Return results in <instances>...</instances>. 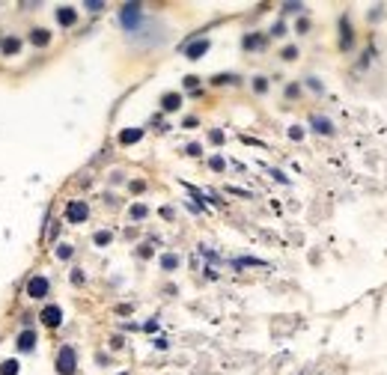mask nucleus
Instances as JSON below:
<instances>
[{
    "mask_svg": "<svg viewBox=\"0 0 387 375\" xmlns=\"http://www.w3.org/2000/svg\"><path fill=\"white\" fill-rule=\"evenodd\" d=\"M197 83H200L197 75H188V77H185V86H188V89H197Z\"/></svg>",
    "mask_w": 387,
    "mask_h": 375,
    "instance_id": "31",
    "label": "nucleus"
},
{
    "mask_svg": "<svg viewBox=\"0 0 387 375\" xmlns=\"http://www.w3.org/2000/svg\"><path fill=\"white\" fill-rule=\"evenodd\" d=\"M51 292V283H48V277H42V274H33L30 280H27V295L30 298H45Z\"/></svg>",
    "mask_w": 387,
    "mask_h": 375,
    "instance_id": "5",
    "label": "nucleus"
},
{
    "mask_svg": "<svg viewBox=\"0 0 387 375\" xmlns=\"http://www.w3.org/2000/svg\"><path fill=\"white\" fill-rule=\"evenodd\" d=\"M146 212H149V209H146V206H143V203H134V206H131V212H128V215H131V218H134V221H143V218H146Z\"/></svg>",
    "mask_w": 387,
    "mask_h": 375,
    "instance_id": "19",
    "label": "nucleus"
},
{
    "mask_svg": "<svg viewBox=\"0 0 387 375\" xmlns=\"http://www.w3.org/2000/svg\"><path fill=\"white\" fill-rule=\"evenodd\" d=\"M271 36H286V24H283V21H277V24L271 27Z\"/></svg>",
    "mask_w": 387,
    "mask_h": 375,
    "instance_id": "27",
    "label": "nucleus"
},
{
    "mask_svg": "<svg viewBox=\"0 0 387 375\" xmlns=\"http://www.w3.org/2000/svg\"><path fill=\"white\" fill-rule=\"evenodd\" d=\"M18 51H21V39H18V36L0 39V54H3V57H12V54H18Z\"/></svg>",
    "mask_w": 387,
    "mask_h": 375,
    "instance_id": "9",
    "label": "nucleus"
},
{
    "mask_svg": "<svg viewBox=\"0 0 387 375\" xmlns=\"http://www.w3.org/2000/svg\"><path fill=\"white\" fill-rule=\"evenodd\" d=\"M92 241H95L98 247H104V244H110V241H113V232H107V229H98V232L92 235Z\"/></svg>",
    "mask_w": 387,
    "mask_h": 375,
    "instance_id": "18",
    "label": "nucleus"
},
{
    "mask_svg": "<svg viewBox=\"0 0 387 375\" xmlns=\"http://www.w3.org/2000/svg\"><path fill=\"white\" fill-rule=\"evenodd\" d=\"M340 30H343V48H349V45H352V30H349V21H346V18L340 21Z\"/></svg>",
    "mask_w": 387,
    "mask_h": 375,
    "instance_id": "20",
    "label": "nucleus"
},
{
    "mask_svg": "<svg viewBox=\"0 0 387 375\" xmlns=\"http://www.w3.org/2000/svg\"><path fill=\"white\" fill-rule=\"evenodd\" d=\"M18 370H21V364H18V361H12V358L0 364V375H18Z\"/></svg>",
    "mask_w": 387,
    "mask_h": 375,
    "instance_id": "17",
    "label": "nucleus"
},
{
    "mask_svg": "<svg viewBox=\"0 0 387 375\" xmlns=\"http://www.w3.org/2000/svg\"><path fill=\"white\" fill-rule=\"evenodd\" d=\"M119 375H128V373H119Z\"/></svg>",
    "mask_w": 387,
    "mask_h": 375,
    "instance_id": "37",
    "label": "nucleus"
},
{
    "mask_svg": "<svg viewBox=\"0 0 387 375\" xmlns=\"http://www.w3.org/2000/svg\"><path fill=\"white\" fill-rule=\"evenodd\" d=\"M209 164H212V170H218V173H221V170L227 167V161H224L221 155H212V161H209Z\"/></svg>",
    "mask_w": 387,
    "mask_h": 375,
    "instance_id": "25",
    "label": "nucleus"
},
{
    "mask_svg": "<svg viewBox=\"0 0 387 375\" xmlns=\"http://www.w3.org/2000/svg\"><path fill=\"white\" fill-rule=\"evenodd\" d=\"M143 137V128H125L122 134H119V143L122 146H131V143H137Z\"/></svg>",
    "mask_w": 387,
    "mask_h": 375,
    "instance_id": "13",
    "label": "nucleus"
},
{
    "mask_svg": "<svg viewBox=\"0 0 387 375\" xmlns=\"http://www.w3.org/2000/svg\"><path fill=\"white\" fill-rule=\"evenodd\" d=\"M247 51H256V48H265V36H259V33H250V36H244V42H241Z\"/></svg>",
    "mask_w": 387,
    "mask_h": 375,
    "instance_id": "14",
    "label": "nucleus"
},
{
    "mask_svg": "<svg viewBox=\"0 0 387 375\" xmlns=\"http://www.w3.org/2000/svg\"><path fill=\"white\" fill-rule=\"evenodd\" d=\"M307 27H310V21H307V18H301V21H298V30H301V33H307Z\"/></svg>",
    "mask_w": 387,
    "mask_h": 375,
    "instance_id": "34",
    "label": "nucleus"
},
{
    "mask_svg": "<svg viewBox=\"0 0 387 375\" xmlns=\"http://www.w3.org/2000/svg\"><path fill=\"white\" fill-rule=\"evenodd\" d=\"M57 373L60 375H75L77 373V352L72 346H63L57 352Z\"/></svg>",
    "mask_w": 387,
    "mask_h": 375,
    "instance_id": "2",
    "label": "nucleus"
},
{
    "mask_svg": "<svg viewBox=\"0 0 387 375\" xmlns=\"http://www.w3.org/2000/svg\"><path fill=\"white\" fill-rule=\"evenodd\" d=\"M75 21H77V9L75 6H60L57 9V24L60 27H72Z\"/></svg>",
    "mask_w": 387,
    "mask_h": 375,
    "instance_id": "8",
    "label": "nucleus"
},
{
    "mask_svg": "<svg viewBox=\"0 0 387 375\" xmlns=\"http://www.w3.org/2000/svg\"><path fill=\"white\" fill-rule=\"evenodd\" d=\"M209 140H212L215 146H221V143H224V131H221V128H215V131H209Z\"/></svg>",
    "mask_w": 387,
    "mask_h": 375,
    "instance_id": "24",
    "label": "nucleus"
},
{
    "mask_svg": "<svg viewBox=\"0 0 387 375\" xmlns=\"http://www.w3.org/2000/svg\"><path fill=\"white\" fill-rule=\"evenodd\" d=\"M191 158H197V155H203V149H200V143H188V149H185Z\"/></svg>",
    "mask_w": 387,
    "mask_h": 375,
    "instance_id": "29",
    "label": "nucleus"
},
{
    "mask_svg": "<svg viewBox=\"0 0 387 375\" xmlns=\"http://www.w3.org/2000/svg\"><path fill=\"white\" fill-rule=\"evenodd\" d=\"M179 104H182V95H179V92H164V98H161V107H164L167 113L179 110Z\"/></svg>",
    "mask_w": 387,
    "mask_h": 375,
    "instance_id": "12",
    "label": "nucleus"
},
{
    "mask_svg": "<svg viewBox=\"0 0 387 375\" xmlns=\"http://www.w3.org/2000/svg\"><path fill=\"white\" fill-rule=\"evenodd\" d=\"M39 319H42L45 328H60V325H63V310H60V304H45L42 313H39Z\"/></svg>",
    "mask_w": 387,
    "mask_h": 375,
    "instance_id": "4",
    "label": "nucleus"
},
{
    "mask_svg": "<svg viewBox=\"0 0 387 375\" xmlns=\"http://www.w3.org/2000/svg\"><path fill=\"white\" fill-rule=\"evenodd\" d=\"M30 42L36 48H45V45H51V33L45 27H36V30H30Z\"/></svg>",
    "mask_w": 387,
    "mask_h": 375,
    "instance_id": "10",
    "label": "nucleus"
},
{
    "mask_svg": "<svg viewBox=\"0 0 387 375\" xmlns=\"http://www.w3.org/2000/svg\"><path fill=\"white\" fill-rule=\"evenodd\" d=\"M289 137H292V140H301V137H304V128H301V125H292V128H289Z\"/></svg>",
    "mask_w": 387,
    "mask_h": 375,
    "instance_id": "28",
    "label": "nucleus"
},
{
    "mask_svg": "<svg viewBox=\"0 0 387 375\" xmlns=\"http://www.w3.org/2000/svg\"><path fill=\"white\" fill-rule=\"evenodd\" d=\"M212 83H218V86H221V83H238V75H215Z\"/></svg>",
    "mask_w": 387,
    "mask_h": 375,
    "instance_id": "21",
    "label": "nucleus"
},
{
    "mask_svg": "<svg viewBox=\"0 0 387 375\" xmlns=\"http://www.w3.org/2000/svg\"><path fill=\"white\" fill-rule=\"evenodd\" d=\"M310 125H313L319 134H334V125H331L328 116H319V113H316V116H310Z\"/></svg>",
    "mask_w": 387,
    "mask_h": 375,
    "instance_id": "11",
    "label": "nucleus"
},
{
    "mask_svg": "<svg viewBox=\"0 0 387 375\" xmlns=\"http://www.w3.org/2000/svg\"><path fill=\"white\" fill-rule=\"evenodd\" d=\"M119 24H122V30H128V33H137L140 24H143V6H140V3H122V9H119Z\"/></svg>",
    "mask_w": 387,
    "mask_h": 375,
    "instance_id": "1",
    "label": "nucleus"
},
{
    "mask_svg": "<svg viewBox=\"0 0 387 375\" xmlns=\"http://www.w3.org/2000/svg\"><path fill=\"white\" fill-rule=\"evenodd\" d=\"M304 3H283V12H301Z\"/></svg>",
    "mask_w": 387,
    "mask_h": 375,
    "instance_id": "30",
    "label": "nucleus"
},
{
    "mask_svg": "<svg viewBox=\"0 0 387 375\" xmlns=\"http://www.w3.org/2000/svg\"><path fill=\"white\" fill-rule=\"evenodd\" d=\"M110 346H113V349H122L125 343H122V337H113V340H110Z\"/></svg>",
    "mask_w": 387,
    "mask_h": 375,
    "instance_id": "36",
    "label": "nucleus"
},
{
    "mask_svg": "<svg viewBox=\"0 0 387 375\" xmlns=\"http://www.w3.org/2000/svg\"><path fill=\"white\" fill-rule=\"evenodd\" d=\"M280 57H283V60H295V57H298V48H295V45H286Z\"/></svg>",
    "mask_w": 387,
    "mask_h": 375,
    "instance_id": "23",
    "label": "nucleus"
},
{
    "mask_svg": "<svg viewBox=\"0 0 387 375\" xmlns=\"http://www.w3.org/2000/svg\"><path fill=\"white\" fill-rule=\"evenodd\" d=\"M54 253H57V259H63V262H66V259H72V256H75V247H72V244H57V247H54Z\"/></svg>",
    "mask_w": 387,
    "mask_h": 375,
    "instance_id": "16",
    "label": "nucleus"
},
{
    "mask_svg": "<svg viewBox=\"0 0 387 375\" xmlns=\"http://www.w3.org/2000/svg\"><path fill=\"white\" fill-rule=\"evenodd\" d=\"M143 188H146V185H143V182H131V191H134V194H140V191H143Z\"/></svg>",
    "mask_w": 387,
    "mask_h": 375,
    "instance_id": "35",
    "label": "nucleus"
},
{
    "mask_svg": "<svg viewBox=\"0 0 387 375\" xmlns=\"http://www.w3.org/2000/svg\"><path fill=\"white\" fill-rule=\"evenodd\" d=\"M72 283H75V286H80V283H83V271H80V268H75V271H72Z\"/></svg>",
    "mask_w": 387,
    "mask_h": 375,
    "instance_id": "32",
    "label": "nucleus"
},
{
    "mask_svg": "<svg viewBox=\"0 0 387 375\" xmlns=\"http://www.w3.org/2000/svg\"><path fill=\"white\" fill-rule=\"evenodd\" d=\"M179 262H182V259H179L176 253H164V256H161V268H164V271H176Z\"/></svg>",
    "mask_w": 387,
    "mask_h": 375,
    "instance_id": "15",
    "label": "nucleus"
},
{
    "mask_svg": "<svg viewBox=\"0 0 387 375\" xmlns=\"http://www.w3.org/2000/svg\"><path fill=\"white\" fill-rule=\"evenodd\" d=\"M36 343H39V337H36V331H33V328H24V331L18 334V340H15L18 352H33V349H36Z\"/></svg>",
    "mask_w": 387,
    "mask_h": 375,
    "instance_id": "7",
    "label": "nucleus"
},
{
    "mask_svg": "<svg viewBox=\"0 0 387 375\" xmlns=\"http://www.w3.org/2000/svg\"><path fill=\"white\" fill-rule=\"evenodd\" d=\"M253 89H256V92H265V89H268V77H256V80H253Z\"/></svg>",
    "mask_w": 387,
    "mask_h": 375,
    "instance_id": "26",
    "label": "nucleus"
},
{
    "mask_svg": "<svg viewBox=\"0 0 387 375\" xmlns=\"http://www.w3.org/2000/svg\"><path fill=\"white\" fill-rule=\"evenodd\" d=\"M235 265H265V262H259V259H238Z\"/></svg>",
    "mask_w": 387,
    "mask_h": 375,
    "instance_id": "33",
    "label": "nucleus"
},
{
    "mask_svg": "<svg viewBox=\"0 0 387 375\" xmlns=\"http://www.w3.org/2000/svg\"><path fill=\"white\" fill-rule=\"evenodd\" d=\"M89 218V206L83 200H69L66 203V221L69 224H83Z\"/></svg>",
    "mask_w": 387,
    "mask_h": 375,
    "instance_id": "3",
    "label": "nucleus"
},
{
    "mask_svg": "<svg viewBox=\"0 0 387 375\" xmlns=\"http://www.w3.org/2000/svg\"><path fill=\"white\" fill-rule=\"evenodd\" d=\"M83 9H89V12H101V9H104V3H101V0H86V3H83Z\"/></svg>",
    "mask_w": 387,
    "mask_h": 375,
    "instance_id": "22",
    "label": "nucleus"
},
{
    "mask_svg": "<svg viewBox=\"0 0 387 375\" xmlns=\"http://www.w3.org/2000/svg\"><path fill=\"white\" fill-rule=\"evenodd\" d=\"M209 45H212L209 39H194V42H185V48H182V51H185V57H188V60H200V57L209 51Z\"/></svg>",
    "mask_w": 387,
    "mask_h": 375,
    "instance_id": "6",
    "label": "nucleus"
}]
</instances>
